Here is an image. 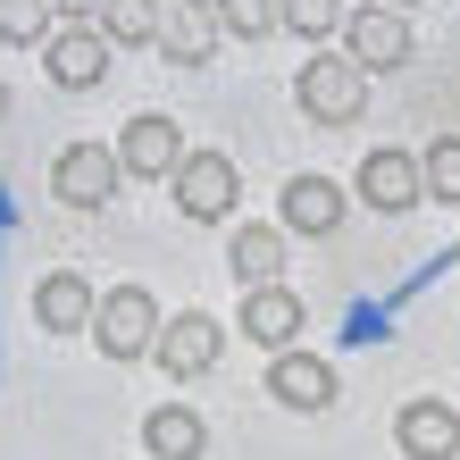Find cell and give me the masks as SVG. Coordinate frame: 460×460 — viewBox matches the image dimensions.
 <instances>
[{"instance_id": "1", "label": "cell", "mask_w": 460, "mask_h": 460, "mask_svg": "<svg viewBox=\"0 0 460 460\" xmlns=\"http://www.w3.org/2000/svg\"><path fill=\"white\" fill-rule=\"evenodd\" d=\"M293 101H302V118L343 126V118L368 110V67H360V59H335V50H318V59H302V75H293Z\"/></svg>"}, {"instance_id": "2", "label": "cell", "mask_w": 460, "mask_h": 460, "mask_svg": "<svg viewBox=\"0 0 460 460\" xmlns=\"http://www.w3.org/2000/svg\"><path fill=\"white\" fill-rule=\"evenodd\" d=\"M84 335L110 351V360H143V351L159 343V302H151L143 285H110V293L93 302V327H84Z\"/></svg>"}, {"instance_id": "3", "label": "cell", "mask_w": 460, "mask_h": 460, "mask_svg": "<svg viewBox=\"0 0 460 460\" xmlns=\"http://www.w3.org/2000/svg\"><path fill=\"white\" fill-rule=\"evenodd\" d=\"M168 193H176L184 218L218 226L226 209H234V159H218V151H184V159H176V176H168Z\"/></svg>"}, {"instance_id": "4", "label": "cell", "mask_w": 460, "mask_h": 460, "mask_svg": "<svg viewBox=\"0 0 460 460\" xmlns=\"http://www.w3.org/2000/svg\"><path fill=\"white\" fill-rule=\"evenodd\" d=\"M218 351H226V335H218V318H209V310L159 318V343H151V360L168 368V376H201V368H218Z\"/></svg>"}, {"instance_id": "5", "label": "cell", "mask_w": 460, "mask_h": 460, "mask_svg": "<svg viewBox=\"0 0 460 460\" xmlns=\"http://www.w3.org/2000/svg\"><path fill=\"white\" fill-rule=\"evenodd\" d=\"M268 394H277V411H327L335 402V368L318 360V351H268Z\"/></svg>"}, {"instance_id": "6", "label": "cell", "mask_w": 460, "mask_h": 460, "mask_svg": "<svg viewBox=\"0 0 460 460\" xmlns=\"http://www.w3.org/2000/svg\"><path fill=\"white\" fill-rule=\"evenodd\" d=\"M50 193H59L67 209H110V193H118V151L75 143L59 168H50Z\"/></svg>"}, {"instance_id": "7", "label": "cell", "mask_w": 460, "mask_h": 460, "mask_svg": "<svg viewBox=\"0 0 460 460\" xmlns=\"http://www.w3.org/2000/svg\"><path fill=\"white\" fill-rule=\"evenodd\" d=\"M176 159H184V134L168 118H134L118 134V176H143V184H168L176 176Z\"/></svg>"}, {"instance_id": "8", "label": "cell", "mask_w": 460, "mask_h": 460, "mask_svg": "<svg viewBox=\"0 0 460 460\" xmlns=\"http://www.w3.org/2000/svg\"><path fill=\"white\" fill-rule=\"evenodd\" d=\"M218 34H226V25H218L209 0H159V50H168L176 67H201Z\"/></svg>"}, {"instance_id": "9", "label": "cell", "mask_w": 460, "mask_h": 460, "mask_svg": "<svg viewBox=\"0 0 460 460\" xmlns=\"http://www.w3.org/2000/svg\"><path fill=\"white\" fill-rule=\"evenodd\" d=\"M42 59H50V84L93 93V84H101V67H110V42H101V25H67V34H50V42H42Z\"/></svg>"}, {"instance_id": "10", "label": "cell", "mask_w": 460, "mask_h": 460, "mask_svg": "<svg viewBox=\"0 0 460 460\" xmlns=\"http://www.w3.org/2000/svg\"><path fill=\"white\" fill-rule=\"evenodd\" d=\"M419 193H427V184H419V159H411V151L376 143V151L360 159V201H368V209H411Z\"/></svg>"}, {"instance_id": "11", "label": "cell", "mask_w": 460, "mask_h": 460, "mask_svg": "<svg viewBox=\"0 0 460 460\" xmlns=\"http://www.w3.org/2000/svg\"><path fill=\"white\" fill-rule=\"evenodd\" d=\"M351 59L360 67H402L411 59V17L385 9V0L376 9H351Z\"/></svg>"}, {"instance_id": "12", "label": "cell", "mask_w": 460, "mask_h": 460, "mask_svg": "<svg viewBox=\"0 0 460 460\" xmlns=\"http://www.w3.org/2000/svg\"><path fill=\"white\" fill-rule=\"evenodd\" d=\"M394 444L411 460H452L460 452V411L452 402H411V411L394 419Z\"/></svg>"}, {"instance_id": "13", "label": "cell", "mask_w": 460, "mask_h": 460, "mask_svg": "<svg viewBox=\"0 0 460 460\" xmlns=\"http://www.w3.org/2000/svg\"><path fill=\"white\" fill-rule=\"evenodd\" d=\"M143 444H151V460H201L209 452V419L184 411V402H159L143 419Z\"/></svg>"}, {"instance_id": "14", "label": "cell", "mask_w": 460, "mask_h": 460, "mask_svg": "<svg viewBox=\"0 0 460 460\" xmlns=\"http://www.w3.org/2000/svg\"><path fill=\"white\" fill-rule=\"evenodd\" d=\"M243 335L268 343V351H285L293 335H302V302H293L285 285H252L243 293Z\"/></svg>"}, {"instance_id": "15", "label": "cell", "mask_w": 460, "mask_h": 460, "mask_svg": "<svg viewBox=\"0 0 460 460\" xmlns=\"http://www.w3.org/2000/svg\"><path fill=\"white\" fill-rule=\"evenodd\" d=\"M93 302H101V293H93L84 277H67V268L34 285V318H42L50 335H84V327H93Z\"/></svg>"}, {"instance_id": "16", "label": "cell", "mask_w": 460, "mask_h": 460, "mask_svg": "<svg viewBox=\"0 0 460 460\" xmlns=\"http://www.w3.org/2000/svg\"><path fill=\"white\" fill-rule=\"evenodd\" d=\"M335 218H343V184H327V176L285 184V234H327Z\"/></svg>"}, {"instance_id": "17", "label": "cell", "mask_w": 460, "mask_h": 460, "mask_svg": "<svg viewBox=\"0 0 460 460\" xmlns=\"http://www.w3.org/2000/svg\"><path fill=\"white\" fill-rule=\"evenodd\" d=\"M226 260H234L243 285H277V277H285V226H234Z\"/></svg>"}, {"instance_id": "18", "label": "cell", "mask_w": 460, "mask_h": 460, "mask_svg": "<svg viewBox=\"0 0 460 460\" xmlns=\"http://www.w3.org/2000/svg\"><path fill=\"white\" fill-rule=\"evenodd\" d=\"M101 42L110 50H151L159 42V0H101Z\"/></svg>"}, {"instance_id": "19", "label": "cell", "mask_w": 460, "mask_h": 460, "mask_svg": "<svg viewBox=\"0 0 460 460\" xmlns=\"http://www.w3.org/2000/svg\"><path fill=\"white\" fill-rule=\"evenodd\" d=\"M277 25H293L302 42H327L343 25V0H277Z\"/></svg>"}, {"instance_id": "20", "label": "cell", "mask_w": 460, "mask_h": 460, "mask_svg": "<svg viewBox=\"0 0 460 460\" xmlns=\"http://www.w3.org/2000/svg\"><path fill=\"white\" fill-rule=\"evenodd\" d=\"M419 184L436 201H460V143L444 134V143H427V159H419Z\"/></svg>"}, {"instance_id": "21", "label": "cell", "mask_w": 460, "mask_h": 460, "mask_svg": "<svg viewBox=\"0 0 460 460\" xmlns=\"http://www.w3.org/2000/svg\"><path fill=\"white\" fill-rule=\"evenodd\" d=\"M209 9H218V25H226V34H243V42L277 34V0H209Z\"/></svg>"}, {"instance_id": "22", "label": "cell", "mask_w": 460, "mask_h": 460, "mask_svg": "<svg viewBox=\"0 0 460 460\" xmlns=\"http://www.w3.org/2000/svg\"><path fill=\"white\" fill-rule=\"evenodd\" d=\"M50 34V0H0V42H42Z\"/></svg>"}, {"instance_id": "23", "label": "cell", "mask_w": 460, "mask_h": 460, "mask_svg": "<svg viewBox=\"0 0 460 460\" xmlns=\"http://www.w3.org/2000/svg\"><path fill=\"white\" fill-rule=\"evenodd\" d=\"M50 17H67V25H93V17H101V0H50Z\"/></svg>"}, {"instance_id": "24", "label": "cell", "mask_w": 460, "mask_h": 460, "mask_svg": "<svg viewBox=\"0 0 460 460\" xmlns=\"http://www.w3.org/2000/svg\"><path fill=\"white\" fill-rule=\"evenodd\" d=\"M0 110H9V75H0Z\"/></svg>"}, {"instance_id": "25", "label": "cell", "mask_w": 460, "mask_h": 460, "mask_svg": "<svg viewBox=\"0 0 460 460\" xmlns=\"http://www.w3.org/2000/svg\"><path fill=\"white\" fill-rule=\"evenodd\" d=\"M385 9H419V0H385Z\"/></svg>"}]
</instances>
